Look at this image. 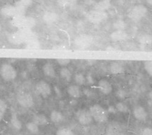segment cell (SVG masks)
I'll return each mask as SVG.
<instances>
[{
    "instance_id": "cell-1",
    "label": "cell",
    "mask_w": 152,
    "mask_h": 135,
    "mask_svg": "<svg viewBox=\"0 0 152 135\" xmlns=\"http://www.w3.org/2000/svg\"><path fill=\"white\" fill-rule=\"evenodd\" d=\"M148 8L144 4H138L134 6L127 14L128 18L134 23L141 21L148 14Z\"/></svg>"
},
{
    "instance_id": "cell-2",
    "label": "cell",
    "mask_w": 152,
    "mask_h": 135,
    "mask_svg": "<svg viewBox=\"0 0 152 135\" xmlns=\"http://www.w3.org/2000/svg\"><path fill=\"white\" fill-rule=\"evenodd\" d=\"M15 67L9 63H3L0 65V76L6 82L14 81L17 77Z\"/></svg>"
},
{
    "instance_id": "cell-3",
    "label": "cell",
    "mask_w": 152,
    "mask_h": 135,
    "mask_svg": "<svg viewBox=\"0 0 152 135\" xmlns=\"http://www.w3.org/2000/svg\"><path fill=\"white\" fill-rule=\"evenodd\" d=\"M90 112L93 119L96 122L104 123L108 120V113L102 106L99 104H94L90 107Z\"/></svg>"
},
{
    "instance_id": "cell-4",
    "label": "cell",
    "mask_w": 152,
    "mask_h": 135,
    "mask_svg": "<svg viewBox=\"0 0 152 135\" xmlns=\"http://www.w3.org/2000/svg\"><path fill=\"white\" fill-rule=\"evenodd\" d=\"M108 18L107 12L93 9L87 14V19L94 24H99L106 21Z\"/></svg>"
},
{
    "instance_id": "cell-5",
    "label": "cell",
    "mask_w": 152,
    "mask_h": 135,
    "mask_svg": "<svg viewBox=\"0 0 152 135\" xmlns=\"http://www.w3.org/2000/svg\"><path fill=\"white\" fill-rule=\"evenodd\" d=\"M75 117L79 123L83 126H89L93 121L90 110L85 108L78 109L75 113Z\"/></svg>"
},
{
    "instance_id": "cell-6",
    "label": "cell",
    "mask_w": 152,
    "mask_h": 135,
    "mask_svg": "<svg viewBox=\"0 0 152 135\" xmlns=\"http://www.w3.org/2000/svg\"><path fill=\"white\" fill-rule=\"evenodd\" d=\"M35 89L37 93L44 99L49 97L52 93L51 86L44 80H41L37 83Z\"/></svg>"
},
{
    "instance_id": "cell-7",
    "label": "cell",
    "mask_w": 152,
    "mask_h": 135,
    "mask_svg": "<svg viewBox=\"0 0 152 135\" xmlns=\"http://www.w3.org/2000/svg\"><path fill=\"white\" fill-rule=\"evenodd\" d=\"M17 99L19 105L24 108H31L34 105L33 96L27 92H23L18 94Z\"/></svg>"
},
{
    "instance_id": "cell-8",
    "label": "cell",
    "mask_w": 152,
    "mask_h": 135,
    "mask_svg": "<svg viewBox=\"0 0 152 135\" xmlns=\"http://www.w3.org/2000/svg\"><path fill=\"white\" fill-rule=\"evenodd\" d=\"M93 40V37L91 35L87 34H82L75 37L74 43L77 46L85 47L90 46L92 44Z\"/></svg>"
},
{
    "instance_id": "cell-9",
    "label": "cell",
    "mask_w": 152,
    "mask_h": 135,
    "mask_svg": "<svg viewBox=\"0 0 152 135\" xmlns=\"http://www.w3.org/2000/svg\"><path fill=\"white\" fill-rule=\"evenodd\" d=\"M133 115L136 120L140 122L145 121L148 117L147 110L142 105H137L133 108Z\"/></svg>"
},
{
    "instance_id": "cell-10",
    "label": "cell",
    "mask_w": 152,
    "mask_h": 135,
    "mask_svg": "<svg viewBox=\"0 0 152 135\" xmlns=\"http://www.w3.org/2000/svg\"><path fill=\"white\" fill-rule=\"evenodd\" d=\"M97 88L100 92L104 95H110L113 90V85L110 81L107 79H100L97 83Z\"/></svg>"
},
{
    "instance_id": "cell-11",
    "label": "cell",
    "mask_w": 152,
    "mask_h": 135,
    "mask_svg": "<svg viewBox=\"0 0 152 135\" xmlns=\"http://www.w3.org/2000/svg\"><path fill=\"white\" fill-rule=\"evenodd\" d=\"M110 39L113 42H119L128 40L129 35L125 31L114 30L110 35Z\"/></svg>"
},
{
    "instance_id": "cell-12",
    "label": "cell",
    "mask_w": 152,
    "mask_h": 135,
    "mask_svg": "<svg viewBox=\"0 0 152 135\" xmlns=\"http://www.w3.org/2000/svg\"><path fill=\"white\" fill-rule=\"evenodd\" d=\"M43 74L49 78L55 79L56 77V71L54 65L50 62H46L42 66Z\"/></svg>"
},
{
    "instance_id": "cell-13",
    "label": "cell",
    "mask_w": 152,
    "mask_h": 135,
    "mask_svg": "<svg viewBox=\"0 0 152 135\" xmlns=\"http://www.w3.org/2000/svg\"><path fill=\"white\" fill-rule=\"evenodd\" d=\"M1 13L3 15L7 17H15L18 16V10L17 6L9 5L3 7L1 9Z\"/></svg>"
},
{
    "instance_id": "cell-14",
    "label": "cell",
    "mask_w": 152,
    "mask_h": 135,
    "mask_svg": "<svg viewBox=\"0 0 152 135\" xmlns=\"http://www.w3.org/2000/svg\"><path fill=\"white\" fill-rule=\"evenodd\" d=\"M66 92L70 97L74 99H79L82 94V91L80 87L76 84L69 85L66 88Z\"/></svg>"
},
{
    "instance_id": "cell-15",
    "label": "cell",
    "mask_w": 152,
    "mask_h": 135,
    "mask_svg": "<svg viewBox=\"0 0 152 135\" xmlns=\"http://www.w3.org/2000/svg\"><path fill=\"white\" fill-rule=\"evenodd\" d=\"M59 19L58 15L54 12H46L43 15V20L44 22L48 24H51L56 23Z\"/></svg>"
},
{
    "instance_id": "cell-16",
    "label": "cell",
    "mask_w": 152,
    "mask_h": 135,
    "mask_svg": "<svg viewBox=\"0 0 152 135\" xmlns=\"http://www.w3.org/2000/svg\"><path fill=\"white\" fill-rule=\"evenodd\" d=\"M110 71L112 74H121L125 72L124 66L118 62H112L109 66Z\"/></svg>"
},
{
    "instance_id": "cell-17",
    "label": "cell",
    "mask_w": 152,
    "mask_h": 135,
    "mask_svg": "<svg viewBox=\"0 0 152 135\" xmlns=\"http://www.w3.org/2000/svg\"><path fill=\"white\" fill-rule=\"evenodd\" d=\"M33 122L39 126H46L49 124L48 117L42 113L35 114L33 116Z\"/></svg>"
},
{
    "instance_id": "cell-18",
    "label": "cell",
    "mask_w": 152,
    "mask_h": 135,
    "mask_svg": "<svg viewBox=\"0 0 152 135\" xmlns=\"http://www.w3.org/2000/svg\"><path fill=\"white\" fill-rule=\"evenodd\" d=\"M138 42L142 45L150 46L152 45V35L148 33H143L139 35Z\"/></svg>"
},
{
    "instance_id": "cell-19",
    "label": "cell",
    "mask_w": 152,
    "mask_h": 135,
    "mask_svg": "<svg viewBox=\"0 0 152 135\" xmlns=\"http://www.w3.org/2000/svg\"><path fill=\"white\" fill-rule=\"evenodd\" d=\"M60 78L67 82H69L72 80V73L68 67H61L59 71Z\"/></svg>"
},
{
    "instance_id": "cell-20",
    "label": "cell",
    "mask_w": 152,
    "mask_h": 135,
    "mask_svg": "<svg viewBox=\"0 0 152 135\" xmlns=\"http://www.w3.org/2000/svg\"><path fill=\"white\" fill-rule=\"evenodd\" d=\"M50 120L54 124H60L64 120V116L58 110H53L50 114Z\"/></svg>"
},
{
    "instance_id": "cell-21",
    "label": "cell",
    "mask_w": 152,
    "mask_h": 135,
    "mask_svg": "<svg viewBox=\"0 0 152 135\" xmlns=\"http://www.w3.org/2000/svg\"><path fill=\"white\" fill-rule=\"evenodd\" d=\"M111 6V3L110 0H102L97 3H96L94 6V9L100 10V11H104L107 12Z\"/></svg>"
},
{
    "instance_id": "cell-22",
    "label": "cell",
    "mask_w": 152,
    "mask_h": 135,
    "mask_svg": "<svg viewBox=\"0 0 152 135\" xmlns=\"http://www.w3.org/2000/svg\"><path fill=\"white\" fill-rule=\"evenodd\" d=\"M128 24L123 19H117L113 23L112 27L114 30L125 31L127 28Z\"/></svg>"
},
{
    "instance_id": "cell-23",
    "label": "cell",
    "mask_w": 152,
    "mask_h": 135,
    "mask_svg": "<svg viewBox=\"0 0 152 135\" xmlns=\"http://www.w3.org/2000/svg\"><path fill=\"white\" fill-rule=\"evenodd\" d=\"M10 124L13 128L17 130H20L22 128V122L18 119L15 113H13L12 115L10 118Z\"/></svg>"
},
{
    "instance_id": "cell-24",
    "label": "cell",
    "mask_w": 152,
    "mask_h": 135,
    "mask_svg": "<svg viewBox=\"0 0 152 135\" xmlns=\"http://www.w3.org/2000/svg\"><path fill=\"white\" fill-rule=\"evenodd\" d=\"M74 80L75 84L79 85V87L86 84V77L81 72L75 74L74 77Z\"/></svg>"
},
{
    "instance_id": "cell-25",
    "label": "cell",
    "mask_w": 152,
    "mask_h": 135,
    "mask_svg": "<svg viewBox=\"0 0 152 135\" xmlns=\"http://www.w3.org/2000/svg\"><path fill=\"white\" fill-rule=\"evenodd\" d=\"M26 127L27 130L33 134H36L39 132V126L37 125L33 121L28 122Z\"/></svg>"
},
{
    "instance_id": "cell-26",
    "label": "cell",
    "mask_w": 152,
    "mask_h": 135,
    "mask_svg": "<svg viewBox=\"0 0 152 135\" xmlns=\"http://www.w3.org/2000/svg\"><path fill=\"white\" fill-rule=\"evenodd\" d=\"M115 107L117 111L121 113H127L129 112L128 106L122 102H119L116 104Z\"/></svg>"
},
{
    "instance_id": "cell-27",
    "label": "cell",
    "mask_w": 152,
    "mask_h": 135,
    "mask_svg": "<svg viewBox=\"0 0 152 135\" xmlns=\"http://www.w3.org/2000/svg\"><path fill=\"white\" fill-rule=\"evenodd\" d=\"M143 67L147 74L150 77H152V60L144 61Z\"/></svg>"
},
{
    "instance_id": "cell-28",
    "label": "cell",
    "mask_w": 152,
    "mask_h": 135,
    "mask_svg": "<svg viewBox=\"0 0 152 135\" xmlns=\"http://www.w3.org/2000/svg\"><path fill=\"white\" fill-rule=\"evenodd\" d=\"M56 135H75V134L68 128H61L57 131Z\"/></svg>"
},
{
    "instance_id": "cell-29",
    "label": "cell",
    "mask_w": 152,
    "mask_h": 135,
    "mask_svg": "<svg viewBox=\"0 0 152 135\" xmlns=\"http://www.w3.org/2000/svg\"><path fill=\"white\" fill-rule=\"evenodd\" d=\"M71 60L68 58H57L56 60L57 63L61 67H67L70 63Z\"/></svg>"
},
{
    "instance_id": "cell-30",
    "label": "cell",
    "mask_w": 152,
    "mask_h": 135,
    "mask_svg": "<svg viewBox=\"0 0 152 135\" xmlns=\"http://www.w3.org/2000/svg\"><path fill=\"white\" fill-rule=\"evenodd\" d=\"M82 93L88 99H91L95 96V93L91 88H84L82 90Z\"/></svg>"
},
{
    "instance_id": "cell-31",
    "label": "cell",
    "mask_w": 152,
    "mask_h": 135,
    "mask_svg": "<svg viewBox=\"0 0 152 135\" xmlns=\"http://www.w3.org/2000/svg\"><path fill=\"white\" fill-rule=\"evenodd\" d=\"M75 2V0H58V3L61 7H68L72 6Z\"/></svg>"
},
{
    "instance_id": "cell-32",
    "label": "cell",
    "mask_w": 152,
    "mask_h": 135,
    "mask_svg": "<svg viewBox=\"0 0 152 135\" xmlns=\"http://www.w3.org/2000/svg\"><path fill=\"white\" fill-rule=\"evenodd\" d=\"M116 97L119 99H124L127 96V92L124 89H119L116 92Z\"/></svg>"
},
{
    "instance_id": "cell-33",
    "label": "cell",
    "mask_w": 152,
    "mask_h": 135,
    "mask_svg": "<svg viewBox=\"0 0 152 135\" xmlns=\"http://www.w3.org/2000/svg\"><path fill=\"white\" fill-rule=\"evenodd\" d=\"M32 4V0H19L18 4L19 5L23 6L25 9H26Z\"/></svg>"
},
{
    "instance_id": "cell-34",
    "label": "cell",
    "mask_w": 152,
    "mask_h": 135,
    "mask_svg": "<svg viewBox=\"0 0 152 135\" xmlns=\"http://www.w3.org/2000/svg\"><path fill=\"white\" fill-rule=\"evenodd\" d=\"M7 109V104L5 101L0 99V111L5 113Z\"/></svg>"
},
{
    "instance_id": "cell-35",
    "label": "cell",
    "mask_w": 152,
    "mask_h": 135,
    "mask_svg": "<svg viewBox=\"0 0 152 135\" xmlns=\"http://www.w3.org/2000/svg\"><path fill=\"white\" fill-rule=\"evenodd\" d=\"M86 83L88 85H93L94 83V79L91 73L88 74L86 76Z\"/></svg>"
},
{
    "instance_id": "cell-36",
    "label": "cell",
    "mask_w": 152,
    "mask_h": 135,
    "mask_svg": "<svg viewBox=\"0 0 152 135\" xmlns=\"http://www.w3.org/2000/svg\"><path fill=\"white\" fill-rule=\"evenodd\" d=\"M141 135H152V128L145 127L142 130Z\"/></svg>"
},
{
    "instance_id": "cell-37",
    "label": "cell",
    "mask_w": 152,
    "mask_h": 135,
    "mask_svg": "<svg viewBox=\"0 0 152 135\" xmlns=\"http://www.w3.org/2000/svg\"><path fill=\"white\" fill-rule=\"evenodd\" d=\"M107 112L108 113L110 114H116L117 113V109L115 106L114 105H110L108 106V108H107Z\"/></svg>"
},
{
    "instance_id": "cell-38",
    "label": "cell",
    "mask_w": 152,
    "mask_h": 135,
    "mask_svg": "<svg viewBox=\"0 0 152 135\" xmlns=\"http://www.w3.org/2000/svg\"><path fill=\"white\" fill-rule=\"evenodd\" d=\"M148 100L149 104L152 106V90L149 91L148 93Z\"/></svg>"
},
{
    "instance_id": "cell-39",
    "label": "cell",
    "mask_w": 152,
    "mask_h": 135,
    "mask_svg": "<svg viewBox=\"0 0 152 135\" xmlns=\"http://www.w3.org/2000/svg\"><path fill=\"white\" fill-rule=\"evenodd\" d=\"M4 113L0 111V122H1L4 118Z\"/></svg>"
},
{
    "instance_id": "cell-40",
    "label": "cell",
    "mask_w": 152,
    "mask_h": 135,
    "mask_svg": "<svg viewBox=\"0 0 152 135\" xmlns=\"http://www.w3.org/2000/svg\"><path fill=\"white\" fill-rule=\"evenodd\" d=\"M147 3L152 7V0H146Z\"/></svg>"
},
{
    "instance_id": "cell-41",
    "label": "cell",
    "mask_w": 152,
    "mask_h": 135,
    "mask_svg": "<svg viewBox=\"0 0 152 135\" xmlns=\"http://www.w3.org/2000/svg\"><path fill=\"white\" fill-rule=\"evenodd\" d=\"M104 135H114L113 133H110V132H108V133H105Z\"/></svg>"
},
{
    "instance_id": "cell-42",
    "label": "cell",
    "mask_w": 152,
    "mask_h": 135,
    "mask_svg": "<svg viewBox=\"0 0 152 135\" xmlns=\"http://www.w3.org/2000/svg\"><path fill=\"white\" fill-rule=\"evenodd\" d=\"M2 30H3V28H2V26H1V24H0V33H1V32Z\"/></svg>"
},
{
    "instance_id": "cell-43",
    "label": "cell",
    "mask_w": 152,
    "mask_h": 135,
    "mask_svg": "<svg viewBox=\"0 0 152 135\" xmlns=\"http://www.w3.org/2000/svg\"><path fill=\"white\" fill-rule=\"evenodd\" d=\"M4 135H12V134H9V133H7V134H4Z\"/></svg>"
},
{
    "instance_id": "cell-44",
    "label": "cell",
    "mask_w": 152,
    "mask_h": 135,
    "mask_svg": "<svg viewBox=\"0 0 152 135\" xmlns=\"http://www.w3.org/2000/svg\"><path fill=\"white\" fill-rule=\"evenodd\" d=\"M130 1H134V0H130Z\"/></svg>"
}]
</instances>
